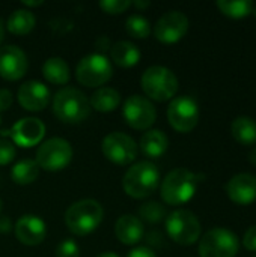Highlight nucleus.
Returning a JSON list of instances; mask_svg holds the SVG:
<instances>
[{"mask_svg": "<svg viewBox=\"0 0 256 257\" xmlns=\"http://www.w3.org/2000/svg\"><path fill=\"white\" fill-rule=\"evenodd\" d=\"M204 176L195 175L193 172L184 167L172 170L170 173L166 175V178L161 182L160 187L161 199L164 200V203L172 206H178L189 202L195 196L198 182Z\"/></svg>", "mask_w": 256, "mask_h": 257, "instance_id": "1", "label": "nucleus"}, {"mask_svg": "<svg viewBox=\"0 0 256 257\" xmlns=\"http://www.w3.org/2000/svg\"><path fill=\"white\" fill-rule=\"evenodd\" d=\"M160 184V172L151 161H140L131 166L124 179L122 187L133 199H145L155 193Z\"/></svg>", "mask_w": 256, "mask_h": 257, "instance_id": "2", "label": "nucleus"}, {"mask_svg": "<svg viewBox=\"0 0 256 257\" xmlns=\"http://www.w3.org/2000/svg\"><path fill=\"white\" fill-rule=\"evenodd\" d=\"M104 211L103 206L92 199L78 200L68 208L65 212L66 227L77 236H84L92 233L103 221Z\"/></svg>", "mask_w": 256, "mask_h": 257, "instance_id": "3", "label": "nucleus"}, {"mask_svg": "<svg viewBox=\"0 0 256 257\" xmlns=\"http://www.w3.org/2000/svg\"><path fill=\"white\" fill-rule=\"evenodd\" d=\"M56 117L65 123H80L89 116L91 105L86 95L75 87L60 89L53 99Z\"/></svg>", "mask_w": 256, "mask_h": 257, "instance_id": "4", "label": "nucleus"}, {"mask_svg": "<svg viewBox=\"0 0 256 257\" xmlns=\"http://www.w3.org/2000/svg\"><path fill=\"white\" fill-rule=\"evenodd\" d=\"M142 89L151 99L155 101H167L175 96L178 90V78L177 75L166 66L154 65L149 66L140 80Z\"/></svg>", "mask_w": 256, "mask_h": 257, "instance_id": "5", "label": "nucleus"}, {"mask_svg": "<svg viewBox=\"0 0 256 257\" xmlns=\"http://www.w3.org/2000/svg\"><path fill=\"white\" fill-rule=\"evenodd\" d=\"M240 241L237 235L226 227H214L208 230L199 242L201 257H235Z\"/></svg>", "mask_w": 256, "mask_h": 257, "instance_id": "6", "label": "nucleus"}, {"mask_svg": "<svg viewBox=\"0 0 256 257\" xmlns=\"http://www.w3.org/2000/svg\"><path fill=\"white\" fill-rule=\"evenodd\" d=\"M166 230L174 242L192 245L201 236V223L192 211L178 209L166 218Z\"/></svg>", "mask_w": 256, "mask_h": 257, "instance_id": "7", "label": "nucleus"}, {"mask_svg": "<svg viewBox=\"0 0 256 257\" xmlns=\"http://www.w3.org/2000/svg\"><path fill=\"white\" fill-rule=\"evenodd\" d=\"M77 80L88 87H98L107 83L113 75V68L110 60L98 53L84 56L75 69Z\"/></svg>", "mask_w": 256, "mask_h": 257, "instance_id": "8", "label": "nucleus"}, {"mask_svg": "<svg viewBox=\"0 0 256 257\" xmlns=\"http://www.w3.org/2000/svg\"><path fill=\"white\" fill-rule=\"evenodd\" d=\"M72 160V148L65 139H50L44 142L36 152V164L48 172L65 169Z\"/></svg>", "mask_w": 256, "mask_h": 257, "instance_id": "9", "label": "nucleus"}, {"mask_svg": "<svg viewBox=\"0 0 256 257\" xmlns=\"http://www.w3.org/2000/svg\"><path fill=\"white\" fill-rule=\"evenodd\" d=\"M167 119L175 131L190 133L199 122V107L196 101L187 95L177 96L167 107Z\"/></svg>", "mask_w": 256, "mask_h": 257, "instance_id": "10", "label": "nucleus"}, {"mask_svg": "<svg viewBox=\"0 0 256 257\" xmlns=\"http://www.w3.org/2000/svg\"><path fill=\"white\" fill-rule=\"evenodd\" d=\"M122 114L125 122L134 130H148L157 119L154 104L142 95L128 96L124 102Z\"/></svg>", "mask_w": 256, "mask_h": 257, "instance_id": "11", "label": "nucleus"}, {"mask_svg": "<svg viewBox=\"0 0 256 257\" xmlns=\"http://www.w3.org/2000/svg\"><path fill=\"white\" fill-rule=\"evenodd\" d=\"M101 148L104 157L119 166L133 163L137 155L136 142L124 133H112L106 136Z\"/></svg>", "mask_w": 256, "mask_h": 257, "instance_id": "12", "label": "nucleus"}, {"mask_svg": "<svg viewBox=\"0 0 256 257\" xmlns=\"http://www.w3.org/2000/svg\"><path fill=\"white\" fill-rule=\"evenodd\" d=\"M189 30V18L181 11H169L163 14L154 27V35L164 44H175Z\"/></svg>", "mask_w": 256, "mask_h": 257, "instance_id": "13", "label": "nucleus"}, {"mask_svg": "<svg viewBox=\"0 0 256 257\" xmlns=\"http://www.w3.org/2000/svg\"><path fill=\"white\" fill-rule=\"evenodd\" d=\"M27 57L17 45H5L0 48V77L5 80H20L27 71Z\"/></svg>", "mask_w": 256, "mask_h": 257, "instance_id": "14", "label": "nucleus"}, {"mask_svg": "<svg viewBox=\"0 0 256 257\" xmlns=\"http://www.w3.org/2000/svg\"><path fill=\"white\" fill-rule=\"evenodd\" d=\"M229 199L241 206L250 205L256 200V176L252 173H238L226 184Z\"/></svg>", "mask_w": 256, "mask_h": 257, "instance_id": "15", "label": "nucleus"}, {"mask_svg": "<svg viewBox=\"0 0 256 257\" xmlns=\"http://www.w3.org/2000/svg\"><path fill=\"white\" fill-rule=\"evenodd\" d=\"M18 101L23 108L29 111H39L44 110L50 102V90L44 83L30 80L20 86Z\"/></svg>", "mask_w": 256, "mask_h": 257, "instance_id": "16", "label": "nucleus"}, {"mask_svg": "<svg viewBox=\"0 0 256 257\" xmlns=\"http://www.w3.org/2000/svg\"><path fill=\"white\" fill-rule=\"evenodd\" d=\"M45 134V125L36 117L20 119L12 128V140L21 148H32L38 145Z\"/></svg>", "mask_w": 256, "mask_h": 257, "instance_id": "17", "label": "nucleus"}, {"mask_svg": "<svg viewBox=\"0 0 256 257\" xmlns=\"http://www.w3.org/2000/svg\"><path fill=\"white\" fill-rule=\"evenodd\" d=\"M45 223L36 215H23L15 223V236L24 245H38L45 238Z\"/></svg>", "mask_w": 256, "mask_h": 257, "instance_id": "18", "label": "nucleus"}, {"mask_svg": "<svg viewBox=\"0 0 256 257\" xmlns=\"http://www.w3.org/2000/svg\"><path fill=\"white\" fill-rule=\"evenodd\" d=\"M115 233L122 244L134 245L145 235L143 223L134 215H122L115 224Z\"/></svg>", "mask_w": 256, "mask_h": 257, "instance_id": "19", "label": "nucleus"}, {"mask_svg": "<svg viewBox=\"0 0 256 257\" xmlns=\"http://www.w3.org/2000/svg\"><path fill=\"white\" fill-rule=\"evenodd\" d=\"M169 146L167 136L160 130L146 131L140 139V149L148 158H160Z\"/></svg>", "mask_w": 256, "mask_h": 257, "instance_id": "20", "label": "nucleus"}, {"mask_svg": "<svg viewBox=\"0 0 256 257\" xmlns=\"http://www.w3.org/2000/svg\"><path fill=\"white\" fill-rule=\"evenodd\" d=\"M110 57L118 66L130 68L140 60V50L130 41H119L112 45Z\"/></svg>", "mask_w": 256, "mask_h": 257, "instance_id": "21", "label": "nucleus"}, {"mask_svg": "<svg viewBox=\"0 0 256 257\" xmlns=\"http://www.w3.org/2000/svg\"><path fill=\"white\" fill-rule=\"evenodd\" d=\"M121 104V95L113 87H100L91 96L89 105L101 113H109L118 108Z\"/></svg>", "mask_w": 256, "mask_h": 257, "instance_id": "22", "label": "nucleus"}, {"mask_svg": "<svg viewBox=\"0 0 256 257\" xmlns=\"http://www.w3.org/2000/svg\"><path fill=\"white\" fill-rule=\"evenodd\" d=\"M231 133L232 137L244 146L256 145V120L249 116L235 117L231 125Z\"/></svg>", "mask_w": 256, "mask_h": 257, "instance_id": "23", "label": "nucleus"}, {"mask_svg": "<svg viewBox=\"0 0 256 257\" xmlns=\"http://www.w3.org/2000/svg\"><path fill=\"white\" fill-rule=\"evenodd\" d=\"M42 74L51 84H66L69 81V66L60 57H50L42 66Z\"/></svg>", "mask_w": 256, "mask_h": 257, "instance_id": "24", "label": "nucleus"}, {"mask_svg": "<svg viewBox=\"0 0 256 257\" xmlns=\"http://www.w3.org/2000/svg\"><path fill=\"white\" fill-rule=\"evenodd\" d=\"M35 15L27 11V9H17L9 15L8 20V30L14 35L23 36L27 35L29 32H32V29L35 27Z\"/></svg>", "mask_w": 256, "mask_h": 257, "instance_id": "25", "label": "nucleus"}, {"mask_svg": "<svg viewBox=\"0 0 256 257\" xmlns=\"http://www.w3.org/2000/svg\"><path fill=\"white\" fill-rule=\"evenodd\" d=\"M38 176H39V166L36 164V161L29 158L18 161L11 170V178L18 185H29L33 181H36Z\"/></svg>", "mask_w": 256, "mask_h": 257, "instance_id": "26", "label": "nucleus"}, {"mask_svg": "<svg viewBox=\"0 0 256 257\" xmlns=\"http://www.w3.org/2000/svg\"><path fill=\"white\" fill-rule=\"evenodd\" d=\"M217 8L231 18H244L252 14V0H219Z\"/></svg>", "mask_w": 256, "mask_h": 257, "instance_id": "27", "label": "nucleus"}, {"mask_svg": "<svg viewBox=\"0 0 256 257\" xmlns=\"http://www.w3.org/2000/svg\"><path fill=\"white\" fill-rule=\"evenodd\" d=\"M125 27H127V32L137 39L146 38L151 32L149 21L142 15H130L125 21Z\"/></svg>", "mask_w": 256, "mask_h": 257, "instance_id": "28", "label": "nucleus"}, {"mask_svg": "<svg viewBox=\"0 0 256 257\" xmlns=\"http://www.w3.org/2000/svg\"><path fill=\"white\" fill-rule=\"evenodd\" d=\"M139 215L151 224L160 223L166 217V208L158 202H148L139 208Z\"/></svg>", "mask_w": 256, "mask_h": 257, "instance_id": "29", "label": "nucleus"}, {"mask_svg": "<svg viewBox=\"0 0 256 257\" xmlns=\"http://www.w3.org/2000/svg\"><path fill=\"white\" fill-rule=\"evenodd\" d=\"M130 6H131L130 0H103V2H100V8L104 12L113 14V15L125 12Z\"/></svg>", "mask_w": 256, "mask_h": 257, "instance_id": "30", "label": "nucleus"}, {"mask_svg": "<svg viewBox=\"0 0 256 257\" xmlns=\"http://www.w3.org/2000/svg\"><path fill=\"white\" fill-rule=\"evenodd\" d=\"M80 256V248L75 241L72 239H65L62 241L57 248H56V257H78Z\"/></svg>", "mask_w": 256, "mask_h": 257, "instance_id": "31", "label": "nucleus"}, {"mask_svg": "<svg viewBox=\"0 0 256 257\" xmlns=\"http://www.w3.org/2000/svg\"><path fill=\"white\" fill-rule=\"evenodd\" d=\"M15 158V148L11 142L0 139V166L9 164Z\"/></svg>", "mask_w": 256, "mask_h": 257, "instance_id": "32", "label": "nucleus"}, {"mask_svg": "<svg viewBox=\"0 0 256 257\" xmlns=\"http://www.w3.org/2000/svg\"><path fill=\"white\" fill-rule=\"evenodd\" d=\"M243 245L249 251H256V226H252L246 230L243 236Z\"/></svg>", "mask_w": 256, "mask_h": 257, "instance_id": "33", "label": "nucleus"}, {"mask_svg": "<svg viewBox=\"0 0 256 257\" xmlns=\"http://www.w3.org/2000/svg\"><path fill=\"white\" fill-rule=\"evenodd\" d=\"M12 104V93L8 89H0V111H5Z\"/></svg>", "mask_w": 256, "mask_h": 257, "instance_id": "34", "label": "nucleus"}, {"mask_svg": "<svg viewBox=\"0 0 256 257\" xmlns=\"http://www.w3.org/2000/svg\"><path fill=\"white\" fill-rule=\"evenodd\" d=\"M128 257H157L155 253L148 247H137L128 253Z\"/></svg>", "mask_w": 256, "mask_h": 257, "instance_id": "35", "label": "nucleus"}, {"mask_svg": "<svg viewBox=\"0 0 256 257\" xmlns=\"http://www.w3.org/2000/svg\"><path fill=\"white\" fill-rule=\"evenodd\" d=\"M12 229L11 220L5 215H0V233H9Z\"/></svg>", "mask_w": 256, "mask_h": 257, "instance_id": "36", "label": "nucleus"}, {"mask_svg": "<svg viewBox=\"0 0 256 257\" xmlns=\"http://www.w3.org/2000/svg\"><path fill=\"white\" fill-rule=\"evenodd\" d=\"M249 161H250L253 166H256V146L255 148H252V151L249 152Z\"/></svg>", "mask_w": 256, "mask_h": 257, "instance_id": "37", "label": "nucleus"}, {"mask_svg": "<svg viewBox=\"0 0 256 257\" xmlns=\"http://www.w3.org/2000/svg\"><path fill=\"white\" fill-rule=\"evenodd\" d=\"M23 5H24V6H39V5H42V2H41V0H38V2H29V0H23Z\"/></svg>", "mask_w": 256, "mask_h": 257, "instance_id": "38", "label": "nucleus"}, {"mask_svg": "<svg viewBox=\"0 0 256 257\" xmlns=\"http://www.w3.org/2000/svg\"><path fill=\"white\" fill-rule=\"evenodd\" d=\"M131 5L139 6V8H146V6H149V2H134V3H131Z\"/></svg>", "mask_w": 256, "mask_h": 257, "instance_id": "39", "label": "nucleus"}, {"mask_svg": "<svg viewBox=\"0 0 256 257\" xmlns=\"http://www.w3.org/2000/svg\"><path fill=\"white\" fill-rule=\"evenodd\" d=\"M98 257H119V256H118V254H115V253H112V251H106V253L100 254Z\"/></svg>", "mask_w": 256, "mask_h": 257, "instance_id": "40", "label": "nucleus"}, {"mask_svg": "<svg viewBox=\"0 0 256 257\" xmlns=\"http://www.w3.org/2000/svg\"><path fill=\"white\" fill-rule=\"evenodd\" d=\"M3 39V26H2V21H0V42Z\"/></svg>", "mask_w": 256, "mask_h": 257, "instance_id": "41", "label": "nucleus"}, {"mask_svg": "<svg viewBox=\"0 0 256 257\" xmlns=\"http://www.w3.org/2000/svg\"><path fill=\"white\" fill-rule=\"evenodd\" d=\"M252 14L256 17V3H253V8H252Z\"/></svg>", "mask_w": 256, "mask_h": 257, "instance_id": "42", "label": "nucleus"}, {"mask_svg": "<svg viewBox=\"0 0 256 257\" xmlns=\"http://www.w3.org/2000/svg\"><path fill=\"white\" fill-rule=\"evenodd\" d=\"M0 211H2V200H0Z\"/></svg>", "mask_w": 256, "mask_h": 257, "instance_id": "43", "label": "nucleus"}, {"mask_svg": "<svg viewBox=\"0 0 256 257\" xmlns=\"http://www.w3.org/2000/svg\"><path fill=\"white\" fill-rule=\"evenodd\" d=\"M0 123H2V117H0Z\"/></svg>", "mask_w": 256, "mask_h": 257, "instance_id": "44", "label": "nucleus"}]
</instances>
